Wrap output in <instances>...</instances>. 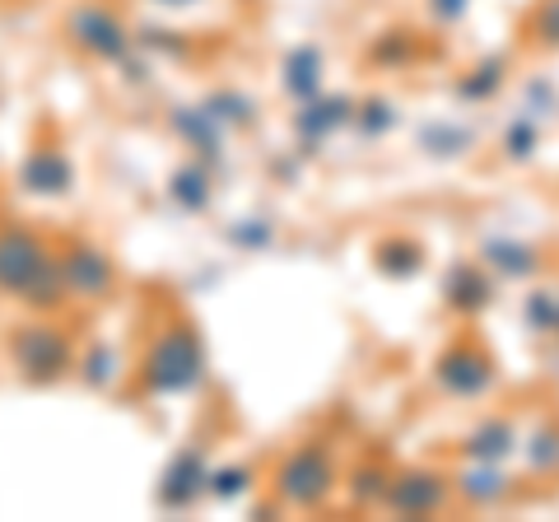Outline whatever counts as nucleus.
Segmentation results:
<instances>
[{
	"mask_svg": "<svg viewBox=\"0 0 559 522\" xmlns=\"http://www.w3.org/2000/svg\"><path fill=\"white\" fill-rule=\"evenodd\" d=\"M388 481H392V466H382L378 458L359 462L355 472H349V503H355V509H382Z\"/></svg>",
	"mask_w": 559,
	"mask_h": 522,
	"instance_id": "nucleus-17",
	"label": "nucleus"
},
{
	"mask_svg": "<svg viewBox=\"0 0 559 522\" xmlns=\"http://www.w3.org/2000/svg\"><path fill=\"white\" fill-rule=\"evenodd\" d=\"M532 33H536V43L559 47V0H540L536 20H532Z\"/></svg>",
	"mask_w": 559,
	"mask_h": 522,
	"instance_id": "nucleus-29",
	"label": "nucleus"
},
{
	"mask_svg": "<svg viewBox=\"0 0 559 522\" xmlns=\"http://www.w3.org/2000/svg\"><path fill=\"white\" fill-rule=\"evenodd\" d=\"M536 150H540V127L532 117H513L509 127H503V154H509L513 164H527V159H536Z\"/></svg>",
	"mask_w": 559,
	"mask_h": 522,
	"instance_id": "nucleus-24",
	"label": "nucleus"
},
{
	"mask_svg": "<svg viewBox=\"0 0 559 522\" xmlns=\"http://www.w3.org/2000/svg\"><path fill=\"white\" fill-rule=\"evenodd\" d=\"M229 238L238 242V248H266V242H271V224H266V220H257V224H238V229H234Z\"/></svg>",
	"mask_w": 559,
	"mask_h": 522,
	"instance_id": "nucleus-31",
	"label": "nucleus"
},
{
	"mask_svg": "<svg viewBox=\"0 0 559 522\" xmlns=\"http://www.w3.org/2000/svg\"><path fill=\"white\" fill-rule=\"evenodd\" d=\"M522 452H527V466L540 476H555L559 472V420H546L532 429L527 443H518Z\"/></svg>",
	"mask_w": 559,
	"mask_h": 522,
	"instance_id": "nucleus-21",
	"label": "nucleus"
},
{
	"mask_svg": "<svg viewBox=\"0 0 559 522\" xmlns=\"http://www.w3.org/2000/svg\"><path fill=\"white\" fill-rule=\"evenodd\" d=\"M252 490V466H224V472H210V495L215 499H238Z\"/></svg>",
	"mask_w": 559,
	"mask_h": 522,
	"instance_id": "nucleus-28",
	"label": "nucleus"
},
{
	"mask_svg": "<svg viewBox=\"0 0 559 522\" xmlns=\"http://www.w3.org/2000/svg\"><path fill=\"white\" fill-rule=\"evenodd\" d=\"M415 38H411V28H388V33H382V38L373 43V51H369V57L378 61V66H392V71H396V66H411L415 61Z\"/></svg>",
	"mask_w": 559,
	"mask_h": 522,
	"instance_id": "nucleus-25",
	"label": "nucleus"
},
{
	"mask_svg": "<svg viewBox=\"0 0 559 522\" xmlns=\"http://www.w3.org/2000/svg\"><path fill=\"white\" fill-rule=\"evenodd\" d=\"M503 80H509V57H485L476 71H466L462 80H457V94L462 103H489L499 90H503Z\"/></svg>",
	"mask_w": 559,
	"mask_h": 522,
	"instance_id": "nucleus-16",
	"label": "nucleus"
},
{
	"mask_svg": "<svg viewBox=\"0 0 559 522\" xmlns=\"http://www.w3.org/2000/svg\"><path fill=\"white\" fill-rule=\"evenodd\" d=\"M518 429L513 420H503V415H489V420H480L476 429L462 439V452L471 462H509L518 452Z\"/></svg>",
	"mask_w": 559,
	"mask_h": 522,
	"instance_id": "nucleus-11",
	"label": "nucleus"
},
{
	"mask_svg": "<svg viewBox=\"0 0 559 522\" xmlns=\"http://www.w3.org/2000/svg\"><path fill=\"white\" fill-rule=\"evenodd\" d=\"M70 38H75L84 51H94V57H127L131 47V33L127 24L117 20V14L108 5H80L75 14H70Z\"/></svg>",
	"mask_w": 559,
	"mask_h": 522,
	"instance_id": "nucleus-7",
	"label": "nucleus"
},
{
	"mask_svg": "<svg viewBox=\"0 0 559 522\" xmlns=\"http://www.w3.org/2000/svg\"><path fill=\"white\" fill-rule=\"evenodd\" d=\"M466 10H471V0H429V14L439 24H457L466 20Z\"/></svg>",
	"mask_w": 559,
	"mask_h": 522,
	"instance_id": "nucleus-32",
	"label": "nucleus"
},
{
	"mask_svg": "<svg viewBox=\"0 0 559 522\" xmlns=\"http://www.w3.org/2000/svg\"><path fill=\"white\" fill-rule=\"evenodd\" d=\"M164 5H191V0H164Z\"/></svg>",
	"mask_w": 559,
	"mask_h": 522,
	"instance_id": "nucleus-33",
	"label": "nucleus"
},
{
	"mask_svg": "<svg viewBox=\"0 0 559 522\" xmlns=\"http://www.w3.org/2000/svg\"><path fill=\"white\" fill-rule=\"evenodd\" d=\"M24 187L28 191H43V197H61V191L70 187V164L61 159L57 150L33 154L28 168H24Z\"/></svg>",
	"mask_w": 559,
	"mask_h": 522,
	"instance_id": "nucleus-19",
	"label": "nucleus"
},
{
	"mask_svg": "<svg viewBox=\"0 0 559 522\" xmlns=\"http://www.w3.org/2000/svg\"><path fill=\"white\" fill-rule=\"evenodd\" d=\"M349 121H355V98H345V94H318V98H308L304 108H299V117H294V131H299L304 154H312V150H322L336 131H345Z\"/></svg>",
	"mask_w": 559,
	"mask_h": 522,
	"instance_id": "nucleus-5",
	"label": "nucleus"
},
{
	"mask_svg": "<svg viewBox=\"0 0 559 522\" xmlns=\"http://www.w3.org/2000/svg\"><path fill=\"white\" fill-rule=\"evenodd\" d=\"M396 121H401L396 103L378 94V98H369V103H355V121H349V127H359L364 141H378V135L396 131Z\"/></svg>",
	"mask_w": 559,
	"mask_h": 522,
	"instance_id": "nucleus-22",
	"label": "nucleus"
},
{
	"mask_svg": "<svg viewBox=\"0 0 559 522\" xmlns=\"http://www.w3.org/2000/svg\"><path fill=\"white\" fill-rule=\"evenodd\" d=\"M210 490V462L201 448H182L178 458L168 462L164 472V490H159V503L164 509H191L201 495Z\"/></svg>",
	"mask_w": 559,
	"mask_h": 522,
	"instance_id": "nucleus-8",
	"label": "nucleus"
},
{
	"mask_svg": "<svg viewBox=\"0 0 559 522\" xmlns=\"http://www.w3.org/2000/svg\"><path fill=\"white\" fill-rule=\"evenodd\" d=\"M480 261H485V271L503 275V281H532L540 271V252L532 242H518V238H489L480 248Z\"/></svg>",
	"mask_w": 559,
	"mask_h": 522,
	"instance_id": "nucleus-12",
	"label": "nucleus"
},
{
	"mask_svg": "<svg viewBox=\"0 0 559 522\" xmlns=\"http://www.w3.org/2000/svg\"><path fill=\"white\" fill-rule=\"evenodd\" d=\"M425 242L411 238V234H392V238H382L378 248H373V266L382 275H392V281H415L419 271H425Z\"/></svg>",
	"mask_w": 559,
	"mask_h": 522,
	"instance_id": "nucleus-13",
	"label": "nucleus"
},
{
	"mask_svg": "<svg viewBox=\"0 0 559 522\" xmlns=\"http://www.w3.org/2000/svg\"><path fill=\"white\" fill-rule=\"evenodd\" d=\"M173 127H178L191 150H201L205 159H219V127H215V117H210L205 108H178L173 112Z\"/></svg>",
	"mask_w": 559,
	"mask_h": 522,
	"instance_id": "nucleus-20",
	"label": "nucleus"
},
{
	"mask_svg": "<svg viewBox=\"0 0 559 522\" xmlns=\"http://www.w3.org/2000/svg\"><path fill=\"white\" fill-rule=\"evenodd\" d=\"M522 318H527L532 332L555 336V327H559V289H532L527 304H522Z\"/></svg>",
	"mask_w": 559,
	"mask_h": 522,
	"instance_id": "nucleus-26",
	"label": "nucleus"
},
{
	"mask_svg": "<svg viewBox=\"0 0 559 522\" xmlns=\"http://www.w3.org/2000/svg\"><path fill=\"white\" fill-rule=\"evenodd\" d=\"M84 378H90L94 388H108V382L117 378V359H112V351H98V355L84 359Z\"/></svg>",
	"mask_w": 559,
	"mask_h": 522,
	"instance_id": "nucleus-30",
	"label": "nucleus"
},
{
	"mask_svg": "<svg viewBox=\"0 0 559 522\" xmlns=\"http://www.w3.org/2000/svg\"><path fill=\"white\" fill-rule=\"evenodd\" d=\"M20 359H24L28 378L47 382V378H61V369L70 364V351L51 327H33V332H24V341H20Z\"/></svg>",
	"mask_w": 559,
	"mask_h": 522,
	"instance_id": "nucleus-10",
	"label": "nucleus"
},
{
	"mask_svg": "<svg viewBox=\"0 0 559 522\" xmlns=\"http://www.w3.org/2000/svg\"><path fill=\"white\" fill-rule=\"evenodd\" d=\"M495 378H499V364L485 351V341H476V336H457L433 359V388L448 392L452 402H480V396L495 388Z\"/></svg>",
	"mask_w": 559,
	"mask_h": 522,
	"instance_id": "nucleus-3",
	"label": "nucleus"
},
{
	"mask_svg": "<svg viewBox=\"0 0 559 522\" xmlns=\"http://www.w3.org/2000/svg\"><path fill=\"white\" fill-rule=\"evenodd\" d=\"M322 66H326L322 47L299 43V47H294L289 57H285V94L299 98V103L318 98V94H322Z\"/></svg>",
	"mask_w": 559,
	"mask_h": 522,
	"instance_id": "nucleus-14",
	"label": "nucleus"
},
{
	"mask_svg": "<svg viewBox=\"0 0 559 522\" xmlns=\"http://www.w3.org/2000/svg\"><path fill=\"white\" fill-rule=\"evenodd\" d=\"M555 336H559V327H555Z\"/></svg>",
	"mask_w": 559,
	"mask_h": 522,
	"instance_id": "nucleus-34",
	"label": "nucleus"
},
{
	"mask_svg": "<svg viewBox=\"0 0 559 522\" xmlns=\"http://www.w3.org/2000/svg\"><path fill=\"white\" fill-rule=\"evenodd\" d=\"M452 503V481L433 466H406V472H392L388 495H382V509L396 518H429L443 513Z\"/></svg>",
	"mask_w": 559,
	"mask_h": 522,
	"instance_id": "nucleus-4",
	"label": "nucleus"
},
{
	"mask_svg": "<svg viewBox=\"0 0 559 522\" xmlns=\"http://www.w3.org/2000/svg\"><path fill=\"white\" fill-rule=\"evenodd\" d=\"M168 191H173V201H178L182 211H205L210 205V173L197 168V164H187V168L173 173Z\"/></svg>",
	"mask_w": 559,
	"mask_h": 522,
	"instance_id": "nucleus-23",
	"label": "nucleus"
},
{
	"mask_svg": "<svg viewBox=\"0 0 559 522\" xmlns=\"http://www.w3.org/2000/svg\"><path fill=\"white\" fill-rule=\"evenodd\" d=\"M201 378H205V351H201L197 327H187V322L164 332L154 341V351L145 355V388L159 396L191 392Z\"/></svg>",
	"mask_w": 559,
	"mask_h": 522,
	"instance_id": "nucleus-2",
	"label": "nucleus"
},
{
	"mask_svg": "<svg viewBox=\"0 0 559 522\" xmlns=\"http://www.w3.org/2000/svg\"><path fill=\"white\" fill-rule=\"evenodd\" d=\"M112 281H117V271L98 248H70L61 257V285L70 294H80V299H103L112 289Z\"/></svg>",
	"mask_w": 559,
	"mask_h": 522,
	"instance_id": "nucleus-9",
	"label": "nucleus"
},
{
	"mask_svg": "<svg viewBox=\"0 0 559 522\" xmlns=\"http://www.w3.org/2000/svg\"><path fill=\"white\" fill-rule=\"evenodd\" d=\"M476 145V131L457 127V121H429L425 131H419V150L433 154V159H457Z\"/></svg>",
	"mask_w": 559,
	"mask_h": 522,
	"instance_id": "nucleus-18",
	"label": "nucleus"
},
{
	"mask_svg": "<svg viewBox=\"0 0 559 522\" xmlns=\"http://www.w3.org/2000/svg\"><path fill=\"white\" fill-rule=\"evenodd\" d=\"M205 112L215 117V121H238V127H252L257 121V103L248 94H234V90H224L215 98H205Z\"/></svg>",
	"mask_w": 559,
	"mask_h": 522,
	"instance_id": "nucleus-27",
	"label": "nucleus"
},
{
	"mask_svg": "<svg viewBox=\"0 0 559 522\" xmlns=\"http://www.w3.org/2000/svg\"><path fill=\"white\" fill-rule=\"evenodd\" d=\"M336 490V452L326 439H308L275 466V499L289 509H326Z\"/></svg>",
	"mask_w": 559,
	"mask_h": 522,
	"instance_id": "nucleus-1",
	"label": "nucleus"
},
{
	"mask_svg": "<svg viewBox=\"0 0 559 522\" xmlns=\"http://www.w3.org/2000/svg\"><path fill=\"white\" fill-rule=\"evenodd\" d=\"M457 490H462L466 503L489 509V503H499L503 495H509V472H503V462H471L457 476Z\"/></svg>",
	"mask_w": 559,
	"mask_h": 522,
	"instance_id": "nucleus-15",
	"label": "nucleus"
},
{
	"mask_svg": "<svg viewBox=\"0 0 559 522\" xmlns=\"http://www.w3.org/2000/svg\"><path fill=\"white\" fill-rule=\"evenodd\" d=\"M439 294H443L448 312H457V318H476V312H485L489 304H495V281H489L485 261H452Z\"/></svg>",
	"mask_w": 559,
	"mask_h": 522,
	"instance_id": "nucleus-6",
	"label": "nucleus"
}]
</instances>
